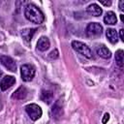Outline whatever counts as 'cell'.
Segmentation results:
<instances>
[{
  "label": "cell",
  "instance_id": "7c38bea8",
  "mask_svg": "<svg viewBox=\"0 0 124 124\" xmlns=\"http://www.w3.org/2000/svg\"><path fill=\"white\" fill-rule=\"evenodd\" d=\"M35 32H36L35 28H25V29L21 30V36L25 42H30L32 40Z\"/></svg>",
  "mask_w": 124,
  "mask_h": 124
},
{
  "label": "cell",
  "instance_id": "2e32d148",
  "mask_svg": "<svg viewBox=\"0 0 124 124\" xmlns=\"http://www.w3.org/2000/svg\"><path fill=\"white\" fill-rule=\"evenodd\" d=\"M115 61L118 67L120 68L123 67V50L122 49H118L115 52Z\"/></svg>",
  "mask_w": 124,
  "mask_h": 124
},
{
  "label": "cell",
  "instance_id": "52a82bcc",
  "mask_svg": "<svg viewBox=\"0 0 124 124\" xmlns=\"http://www.w3.org/2000/svg\"><path fill=\"white\" fill-rule=\"evenodd\" d=\"M15 83H16V78L15 77H13V76H6L0 81V89L2 91H6L10 87H12Z\"/></svg>",
  "mask_w": 124,
  "mask_h": 124
},
{
  "label": "cell",
  "instance_id": "277c9868",
  "mask_svg": "<svg viewBox=\"0 0 124 124\" xmlns=\"http://www.w3.org/2000/svg\"><path fill=\"white\" fill-rule=\"evenodd\" d=\"M20 75L23 81H30L35 76V68L30 64H24L20 67Z\"/></svg>",
  "mask_w": 124,
  "mask_h": 124
},
{
  "label": "cell",
  "instance_id": "6da1fadb",
  "mask_svg": "<svg viewBox=\"0 0 124 124\" xmlns=\"http://www.w3.org/2000/svg\"><path fill=\"white\" fill-rule=\"evenodd\" d=\"M24 16L29 21L36 24H41L45 19V16L42 13V11L34 4H29L26 6Z\"/></svg>",
  "mask_w": 124,
  "mask_h": 124
},
{
  "label": "cell",
  "instance_id": "603a6c76",
  "mask_svg": "<svg viewBox=\"0 0 124 124\" xmlns=\"http://www.w3.org/2000/svg\"><path fill=\"white\" fill-rule=\"evenodd\" d=\"M2 74H3V73H2V71L0 70V78H1V76H2Z\"/></svg>",
  "mask_w": 124,
  "mask_h": 124
},
{
  "label": "cell",
  "instance_id": "44dd1931",
  "mask_svg": "<svg viewBox=\"0 0 124 124\" xmlns=\"http://www.w3.org/2000/svg\"><path fill=\"white\" fill-rule=\"evenodd\" d=\"M123 29H120V31H119V34H120V39H121V41H124V37H123Z\"/></svg>",
  "mask_w": 124,
  "mask_h": 124
},
{
  "label": "cell",
  "instance_id": "7a4b0ae2",
  "mask_svg": "<svg viewBox=\"0 0 124 124\" xmlns=\"http://www.w3.org/2000/svg\"><path fill=\"white\" fill-rule=\"evenodd\" d=\"M72 47L78 52L79 54L87 57V58H91L92 57V51L90 49V47L88 46H86L84 43L79 42V41H73L72 42Z\"/></svg>",
  "mask_w": 124,
  "mask_h": 124
},
{
  "label": "cell",
  "instance_id": "4fadbf2b",
  "mask_svg": "<svg viewBox=\"0 0 124 124\" xmlns=\"http://www.w3.org/2000/svg\"><path fill=\"white\" fill-rule=\"evenodd\" d=\"M106 36L108 38V40L111 43V44H115L118 41V35L116 30H114L113 28H108L106 31Z\"/></svg>",
  "mask_w": 124,
  "mask_h": 124
},
{
  "label": "cell",
  "instance_id": "9c48e42d",
  "mask_svg": "<svg viewBox=\"0 0 124 124\" xmlns=\"http://www.w3.org/2000/svg\"><path fill=\"white\" fill-rule=\"evenodd\" d=\"M49 46H50V43H49L48 38H46V37H45V36H42V37L38 40L37 47H38L39 50H41V51H45V50L48 49Z\"/></svg>",
  "mask_w": 124,
  "mask_h": 124
},
{
  "label": "cell",
  "instance_id": "9a60e30c",
  "mask_svg": "<svg viewBox=\"0 0 124 124\" xmlns=\"http://www.w3.org/2000/svg\"><path fill=\"white\" fill-rule=\"evenodd\" d=\"M40 97H41V100H42V101H44V102L49 104V103L52 101L53 94H52V92L49 91V90H42Z\"/></svg>",
  "mask_w": 124,
  "mask_h": 124
},
{
  "label": "cell",
  "instance_id": "ffe728a7",
  "mask_svg": "<svg viewBox=\"0 0 124 124\" xmlns=\"http://www.w3.org/2000/svg\"><path fill=\"white\" fill-rule=\"evenodd\" d=\"M119 9L121 10V11H123L124 10V1H119Z\"/></svg>",
  "mask_w": 124,
  "mask_h": 124
},
{
  "label": "cell",
  "instance_id": "8992f818",
  "mask_svg": "<svg viewBox=\"0 0 124 124\" xmlns=\"http://www.w3.org/2000/svg\"><path fill=\"white\" fill-rule=\"evenodd\" d=\"M0 62L9 71H11V72H16V63L12 57L2 55V56H0Z\"/></svg>",
  "mask_w": 124,
  "mask_h": 124
},
{
  "label": "cell",
  "instance_id": "5bb4252c",
  "mask_svg": "<svg viewBox=\"0 0 124 124\" xmlns=\"http://www.w3.org/2000/svg\"><path fill=\"white\" fill-rule=\"evenodd\" d=\"M97 53H98V55H99L100 57L105 58V59L110 58V56H111V52H110V50H109L107 46H102L98 47V49H97Z\"/></svg>",
  "mask_w": 124,
  "mask_h": 124
},
{
  "label": "cell",
  "instance_id": "8fae6325",
  "mask_svg": "<svg viewBox=\"0 0 124 124\" xmlns=\"http://www.w3.org/2000/svg\"><path fill=\"white\" fill-rule=\"evenodd\" d=\"M104 22L106 24H108V25H114V24H116L117 17L115 16V14L113 12H111V11L108 12L106 14V16H104Z\"/></svg>",
  "mask_w": 124,
  "mask_h": 124
},
{
  "label": "cell",
  "instance_id": "ac0fdd59",
  "mask_svg": "<svg viewBox=\"0 0 124 124\" xmlns=\"http://www.w3.org/2000/svg\"><path fill=\"white\" fill-rule=\"evenodd\" d=\"M108 120H109V114H108V112H106V113L104 114V116H103L102 123H103V124H106V123H108Z\"/></svg>",
  "mask_w": 124,
  "mask_h": 124
},
{
  "label": "cell",
  "instance_id": "30bf717a",
  "mask_svg": "<svg viewBox=\"0 0 124 124\" xmlns=\"http://www.w3.org/2000/svg\"><path fill=\"white\" fill-rule=\"evenodd\" d=\"M27 96V90L24 86H20L18 87L12 95V98L13 99H16V100H23L25 99Z\"/></svg>",
  "mask_w": 124,
  "mask_h": 124
},
{
  "label": "cell",
  "instance_id": "d6986e66",
  "mask_svg": "<svg viewBox=\"0 0 124 124\" xmlns=\"http://www.w3.org/2000/svg\"><path fill=\"white\" fill-rule=\"evenodd\" d=\"M100 2H101V4L102 5H104V6H110L111 5V2L110 1H104V0H100Z\"/></svg>",
  "mask_w": 124,
  "mask_h": 124
},
{
  "label": "cell",
  "instance_id": "7402d4cb",
  "mask_svg": "<svg viewBox=\"0 0 124 124\" xmlns=\"http://www.w3.org/2000/svg\"><path fill=\"white\" fill-rule=\"evenodd\" d=\"M120 18H121V21L123 22V21H124V17H123V15H120Z\"/></svg>",
  "mask_w": 124,
  "mask_h": 124
},
{
  "label": "cell",
  "instance_id": "5b68a950",
  "mask_svg": "<svg viewBox=\"0 0 124 124\" xmlns=\"http://www.w3.org/2000/svg\"><path fill=\"white\" fill-rule=\"evenodd\" d=\"M103 32V27L98 22H90L86 27V34L90 37H95L101 35Z\"/></svg>",
  "mask_w": 124,
  "mask_h": 124
},
{
  "label": "cell",
  "instance_id": "e0dca14e",
  "mask_svg": "<svg viewBox=\"0 0 124 124\" xmlns=\"http://www.w3.org/2000/svg\"><path fill=\"white\" fill-rule=\"evenodd\" d=\"M58 50L57 49H54V50H52L49 54H48V57L50 58V59H56L57 57H58Z\"/></svg>",
  "mask_w": 124,
  "mask_h": 124
},
{
  "label": "cell",
  "instance_id": "ba28073f",
  "mask_svg": "<svg viewBox=\"0 0 124 124\" xmlns=\"http://www.w3.org/2000/svg\"><path fill=\"white\" fill-rule=\"evenodd\" d=\"M86 11H87V13H88L89 15H91V16H101L102 13H103L102 8H101L99 5L95 4V3L90 4V5L87 7Z\"/></svg>",
  "mask_w": 124,
  "mask_h": 124
},
{
  "label": "cell",
  "instance_id": "3957f363",
  "mask_svg": "<svg viewBox=\"0 0 124 124\" xmlns=\"http://www.w3.org/2000/svg\"><path fill=\"white\" fill-rule=\"evenodd\" d=\"M25 110H26L27 114L29 115V117L34 121L38 120L43 114L42 108L37 104H29V105L25 106Z\"/></svg>",
  "mask_w": 124,
  "mask_h": 124
}]
</instances>
